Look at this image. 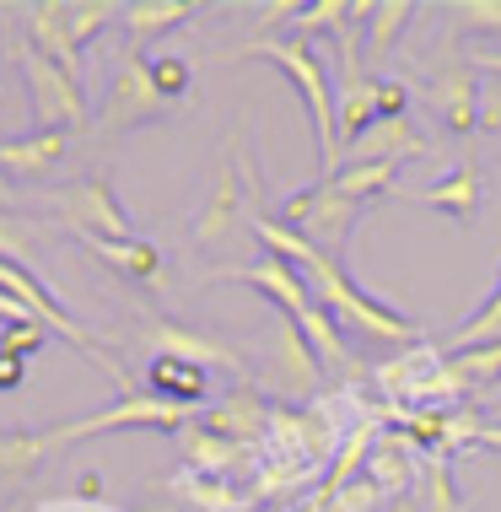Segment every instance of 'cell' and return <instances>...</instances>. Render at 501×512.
<instances>
[{
  "label": "cell",
  "mask_w": 501,
  "mask_h": 512,
  "mask_svg": "<svg viewBox=\"0 0 501 512\" xmlns=\"http://www.w3.org/2000/svg\"><path fill=\"white\" fill-rule=\"evenodd\" d=\"M135 426H162V432H184L189 426V410L167 405V399L135 389L124 394L119 405L97 410V415H81V421H65V426H38V432H6L0 437V475H33L49 453L60 448H76L97 432H135Z\"/></svg>",
  "instance_id": "obj_1"
},
{
  "label": "cell",
  "mask_w": 501,
  "mask_h": 512,
  "mask_svg": "<svg viewBox=\"0 0 501 512\" xmlns=\"http://www.w3.org/2000/svg\"><path fill=\"white\" fill-rule=\"evenodd\" d=\"M238 60H270L275 71H286V81L297 87V98L308 103L313 119V146H318V184H329L340 173V108H334V76L329 60L302 38H248L238 49Z\"/></svg>",
  "instance_id": "obj_2"
},
{
  "label": "cell",
  "mask_w": 501,
  "mask_h": 512,
  "mask_svg": "<svg viewBox=\"0 0 501 512\" xmlns=\"http://www.w3.org/2000/svg\"><path fill=\"white\" fill-rule=\"evenodd\" d=\"M302 281H308V292L318 308H329L334 313V324L340 329H351V335L361 340H378V345H410L415 335H421V324L405 313H394V308H383L378 297H367L361 286L351 281V270L340 265V259H318L313 270H302Z\"/></svg>",
  "instance_id": "obj_3"
},
{
  "label": "cell",
  "mask_w": 501,
  "mask_h": 512,
  "mask_svg": "<svg viewBox=\"0 0 501 512\" xmlns=\"http://www.w3.org/2000/svg\"><path fill=\"white\" fill-rule=\"evenodd\" d=\"M254 211H264V184H259V168L248 162V151H243V135H232V141L221 146L216 189H211V200H205V211L194 216L189 243L211 248V243H221V238H232V227H238V221H248Z\"/></svg>",
  "instance_id": "obj_4"
},
{
  "label": "cell",
  "mask_w": 501,
  "mask_h": 512,
  "mask_svg": "<svg viewBox=\"0 0 501 512\" xmlns=\"http://www.w3.org/2000/svg\"><path fill=\"white\" fill-rule=\"evenodd\" d=\"M11 54H17V71L27 81V103H33L38 130H87L92 114H87V92H81V81L65 76L60 65H54L44 49H33L27 38H17Z\"/></svg>",
  "instance_id": "obj_5"
},
{
  "label": "cell",
  "mask_w": 501,
  "mask_h": 512,
  "mask_svg": "<svg viewBox=\"0 0 501 512\" xmlns=\"http://www.w3.org/2000/svg\"><path fill=\"white\" fill-rule=\"evenodd\" d=\"M361 211H367V205L345 200L334 184H308V189H297V195H286L275 216H281L286 227H297L318 254H329V259H340V265H345V243H351Z\"/></svg>",
  "instance_id": "obj_6"
},
{
  "label": "cell",
  "mask_w": 501,
  "mask_h": 512,
  "mask_svg": "<svg viewBox=\"0 0 501 512\" xmlns=\"http://www.w3.org/2000/svg\"><path fill=\"white\" fill-rule=\"evenodd\" d=\"M54 216L71 227V238H108V243H130V238H141L135 232V221L130 211L119 205L114 195V184H108L103 173H92V178H76V184H65V189H54Z\"/></svg>",
  "instance_id": "obj_7"
},
{
  "label": "cell",
  "mask_w": 501,
  "mask_h": 512,
  "mask_svg": "<svg viewBox=\"0 0 501 512\" xmlns=\"http://www.w3.org/2000/svg\"><path fill=\"white\" fill-rule=\"evenodd\" d=\"M378 81L361 71V27H345L340 33V65H334V108H340V157L345 146H356L372 124L383 119L378 108Z\"/></svg>",
  "instance_id": "obj_8"
},
{
  "label": "cell",
  "mask_w": 501,
  "mask_h": 512,
  "mask_svg": "<svg viewBox=\"0 0 501 512\" xmlns=\"http://www.w3.org/2000/svg\"><path fill=\"white\" fill-rule=\"evenodd\" d=\"M157 114H167V98L157 92V76H151V54L124 49L119 65H114V81H108L97 130H135V124H146Z\"/></svg>",
  "instance_id": "obj_9"
},
{
  "label": "cell",
  "mask_w": 501,
  "mask_h": 512,
  "mask_svg": "<svg viewBox=\"0 0 501 512\" xmlns=\"http://www.w3.org/2000/svg\"><path fill=\"white\" fill-rule=\"evenodd\" d=\"M480 92H485V76L475 71V60H458L426 81V108L448 135H475L480 130Z\"/></svg>",
  "instance_id": "obj_10"
},
{
  "label": "cell",
  "mask_w": 501,
  "mask_h": 512,
  "mask_svg": "<svg viewBox=\"0 0 501 512\" xmlns=\"http://www.w3.org/2000/svg\"><path fill=\"white\" fill-rule=\"evenodd\" d=\"M270 378L275 389L286 399H308L318 394V378H324V362H318V351L308 345L297 318L275 313V340H270Z\"/></svg>",
  "instance_id": "obj_11"
},
{
  "label": "cell",
  "mask_w": 501,
  "mask_h": 512,
  "mask_svg": "<svg viewBox=\"0 0 501 512\" xmlns=\"http://www.w3.org/2000/svg\"><path fill=\"white\" fill-rule=\"evenodd\" d=\"M216 281H243V286H254L259 297H270V308H275V313L297 318V324L318 308L313 292H308V281H302V270H297V265H286V259H275V254H264L259 265L216 270Z\"/></svg>",
  "instance_id": "obj_12"
},
{
  "label": "cell",
  "mask_w": 501,
  "mask_h": 512,
  "mask_svg": "<svg viewBox=\"0 0 501 512\" xmlns=\"http://www.w3.org/2000/svg\"><path fill=\"white\" fill-rule=\"evenodd\" d=\"M146 351L151 356H173V362H189V367H243V351H232L227 340L216 335H200L189 324H173V318H146Z\"/></svg>",
  "instance_id": "obj_13"
},
{
  "label": "cell",
  "mask_w": 501,
  "mask_h": 512,
  "mask_svg": "<svg viewBox=\"0 0 501 512\" xmlns=\"http://www.w3.org/2000/svg\"><path fill=\"white\" fill-rule=\"evenodd\" d=\"M485 168L475 157H464L458 168H448L437 178V184H426V189H415V200L431 205V211H442L448 221H458V227H475V216H480V205H485Z\"/></svg>",
  "instance_id": "obj_14"
},
{
  "label": "cell",
  "mask_w": 501,
  "mask_h": 512,
  "mask_svg": "<svg viewBox=\"0 0 501 512\" xmlns=\"http://www.w3.org/2000/svg\"><path fill=\"white\" fill-rule=\"evenodd\" d=\"M81 248L97 259V265L119 270L130 286H146V292H167V265L162 248L151 238H130V243H108V238H81Z\"/></svg>",
  "instance_id": "obj_15"
},
{
  "label": "cell",
  "mask_w": 501,
  "mask_h": 512,
  "mask_svg": "<svg viewBox=\"0 0 501 512\" xmlns=\"http://www.w3.org/2000/svg\"><path fill=\"white\" fill-rule=\"evenodd\" d=\"M415 157H431L426 135H415L410 119H378L356 146H345L340 168H361V162H415Z\"/></svg>",
  "instance_id": "obj_16"
},
{
  "label": "cell",
  "mask_w": 501,
  "mask_h": 512,
  "mask_svg": "<svg viewBox=\"0 0 501 512\" xmlns=\"http://www.w3.org/2000/svg\"><path fill=\"white\" fill-rule=\"evenodd\" d=\"M22 38L33 49H44L54 65H60L65 76L81 81V49L71 44V22H65V0H33V6H22Z\"/></svg>",
  "instance_id": "obj_17"
},
{
  "label": "cell",
  "mask_w": 501,
  "mask_h": 512,
  "mask_svg": "<svg viewBox=\"0 0 501 512\" xmlns=\"http://www.w3.org/2000/svg\"><path fill=\"white\" fill-rule=\"evenodd\" d=\"M65 157V130H33V135H11L0 141V178L17 184V178H44L60 168Z\"/></svg>",
  "instance_id": "obj_18"
},
{
  "label": "cell",
  "mask_w": 501,
  "mask_h": 512,
  "mask_svg": "<svg viewBox=\"0 0 501 512\" xmlns=\"http://www.w3.org/2000/svg\"><path fill=\"white\" fill-rule=\"evenodd\" d=\"M270 421H275V415L264 410V394H259V389H248V383H243V389H232L216 410H205V415H200V426H211L216 437L238 442V448L270 432Z\"/></svg>",
  "instance_id": "obj_19"
},
{
  "label": "cell",
  "mask_w": 501,
  "mask_h": 512,
  "mask_svg": "<svg viewBox=\"0 0 501 512\" xmlns=\"http://www.w3.org/2000/svg\"><path fill=\"white\" fill-rule=\"evenodd\" d=\"M194 17H200V6H189V0H130L124 6V33H130V49H146Z\"/></svg>",
  "instance_id": "obj_20"
},
{
  "label": "cell",
  "mask_w": 501,
  "mask_h": 512,
  "mask_svg": "<svg viewBox=\"0 0 501 512\" xmlns=\"http://www.w3.org/2000/svg\"><path fill=\"white\" fill-rule=\"evenodd\" d=\"M146 383H151V394H157V399L189 410V405H200V399H205V389H211V372L189 367V362H173V356H151Z\"/></svg>",
  "instance_id": "obj_21"
},
{
  "label": "cell",
  "mask_w": 501,
  "mask_h": 512,
  "mask_svg": "<svg viewBox=\"0 0 501 512\" xmlns=\"http://www.w3.org/2000/svg\"><path fill=\"white\" fill-rule=\"evenodd\" d=\"M367 480L378 486L383 496H410V480H415V459H410V442H399V437H388L372 448V459H367Z\"/></svg>",
  "instance_id": "obj_22"
},
{
  "label": "cell",
  "mask_w": 501,
  "mask_h": 512,
  "mask_svg": "<svg viewBox=\"0 0 501 512\" xmlns=\"http://www.w3.org/2000/svg\"><path fill=\"white\" fill-rule=\"evenodd\" d=\"M178 437H184V453H189L194 475H232V464H238V442L216 437L211 426H200V421H189Z\"/></svg>",
  "instance_id": "obj_23"
},
{
  "label": "cell",
  "mask_w": 501,
  "mask_h": 512,
  "mask_svg": "<svg viewBox=\"0 0 501 512\" xmlns=\"http://www.w3.org/2000/svg\"><path fill=\"white\" fill-rule=\"evenodd\" d=\"M399 173H405V162H361V168H340V173L329 178V184L340 189L345 200H361V205H372L378 195H394Z\"/></svg>",
  "instance_id": "obj_24"
},
{
  "label": "cell",
  "mask_w": 501,
  "mask_h": 512,
  "mask_svg": "<svg viewBox=\"0 0 501 512\" xmlns=\"http://www.w3.org/2000/svg\"><path fill=\"white\" fill-rule=\"evenodd\" d=\"M475 345H501V270L491 281V297L458 324V335L448 340V351H475Z\"/></svg>",
  "instance_id": "obj_25"
},
{
  "label": "cell",
  "mask_w": 501,
  "mask_h": 512,
  "mask_svg": "<svg viewBox=\"0 0 501 512\" xmlns=\"http://www.w3.org/2000/svg\"><path fill=\"white\" fill-rule=\"evenodd\" d=\"M410 17H415V0H378V6H372V22H367V54L372 60H383V54L394 49V38L405 33Z\"/></svg>",
  "instance_id": "obj_26"
},
{
  "label": "cell",
  "mask_w": 501,
  "mask_h": 512,
  "mask_svg": "<svg viewBox=\"0 0 501 512\" xmlns=\"http://www.w3.org/2000/svg\"><path fill=\"white\" fill-rule=\"evenodd\" d=\"M124 17V6H114V0H65V22H71V44L87 49L92 38H103V27Z\"/></svg>",
  "instance_id": "obj_27"
},
{
  "label": "cell",
  "mask_w": 501,
  "mask_h": 512,
  "mask_svg": "<svg viewBox=\"0 0 501 512\" xmlns=\"http://www.w3.org/2000/svg\"><path fill=\"white\" fill-rule=\"evenodd\" d=\"M448 367L458 383H496L501 378V345H475V351H453Z\"/></svg>",
  "instance_id": "obj_28"
},
{
  "label": "cell",
  "mask_w": 501,
  "mask_h": 512,
  "mask_svg": "<svg viewBox=\"0 0 501 512\" xmlns=\"http://www.w3.org/2000/svg\"><path fill=\"white\" fill-rule=\"evenodd\" d=\"M448 17L458 22V33H485V38H496V33H501V0H453Z\"/></svg>",
  "instance_id": "obj_29"
},
{
  "label": "cell",
  "mask_w": 501,
  "mask_h": 512,
  "mask_svg": "<svg viewBox=\"0 0 501 512\" xmlns=\"http://www.w3.org/2000/svg\"><path fill=\"white\" fill-rule=\"evenodd\" d=\"M421 480H426V491H431L426 512H464V502H458V491H453V469H448V459H442V448L426 459Z\"/></svg>",
  "instance_id": "obj_30"
},
{
  "label": "cell",
  "mask_w": 501,
  "mask_h": 512,
  "mask_svg": "<svg viewBox=\"0 0 501 512\" xmlns=\"http://www.w3.org/2000/svg\"><path fill=\"white\" fill-rule=\"evenodd\" d=\"M0 265L33 270V227H27V221H17L11 211H0Z\"/></svg>",
  "instance_id": "obj_31"
},
{
  "label": "cell",
  "mask_w": 501,
  "mask_h": 512,
  "mask_svg": "<svg viewBox=\"0 0 501 512\" xmlns=\"http://www.w3.org/2000/svg\"><path fill=\"white\" fill-rule=\"evenodd\" d=\"M44 340H49V324H44V318H27V324L0 329V356H17V362H27L33 351H44Z\"/></svg>",
  "instance_id": "obj_32"
},
{
  "label": "cell",
  "mask_w": 501,
  "mask_h": 512,
  "mask_svg": "<svg viewBox=\"0 0 501 512\" xmlns=\"http://www.w3.org/2000/svg\"><path fill=\"white\" fill-rule=\"evenodd\" d=\"M151 76H157V92H162L167 103H178V98L194 87L189 60H178V54H157V60H151Z\"/></svg>",
  "instance_id": "obj_33"
},
{
  "label": "cell",
  "mask_w": 501,
  "mask_h": 512,
  "mask_svg": "<svg viewBox=\"0 0 501 512\" xmlns=\"http://www.w3.org/2000/svg\"><path fill=\"white\" fill-rule=\"evenodd\" d=\"M378 486H372V480L367 475H361V480H351V486H345L340 496H329V507L324 512H372V507H378Z\"/></svg>",
  "instance_id": "obj_34"
},
{
  "label": "cell",
  "mask_w": 501,
  "mask_h": 512,
  "mask_svg": "<svg viewBox=\"0 0 501 512\" xmlns=\"http://www.w3.org/2000/svg\"><path fill=\"white\" fill-rule=\"evenodd\" d=\"M378 108H383V119H405L410 87H405L399 76H383V81H378Z\"/></svg>",
  "instance_id": "obj_35"
},
{
  "label": "cell",
  "mask_w": 501,
  "mask_h": 512,
  "mask_svg": "<svg viewBox=\"0 0 501 512\" xmlns=\"http://www.w3.org/2000/svg\"><path fill=\"white\" fill-rule=\"evenodd\" d=\"M480 130L501 141V81L485 76V92H480Z\"/></svg>",
  "instance_id": "obj_36"
},
{
  "label": "cell",
  "mask_w": 501,
  "mask_h": 512,
  "mask_svg": "<svg viewBox=\"0 0 501 512\" xmlns=\"http://www.w3.org/2000/svg\"><path fill=\"white\" fill-rule=\"evenodd\" d=\"M22 378H27V362H17V356H0V394L22 389Z\"/></svg>",
  "instance_id": "obj_37"
},
{
  "label": "cell",
  "mask_w": 501,
  "mask_h": 512,
  "mask_svg": "<svg viewBox=\"0 0 501 512\" xmlns=\"http://www.w3.org/2000/svg\"><path fill=\"white\" fill-rule=\"evenodd\" d=\"M469 60H475V71H480V76L501 81V49H475V54H469Z\"/></svg>",
  "instance_id": "obj_38"
},
{
  "label": "cell",
  "mask_w": 501,
  "mask_h": 512,
  "mask_svg": "<svg viewBox=\"0 0 501 512\" xmlns=\"http://www.w3.org/2000/svg\"><path fill=\"white\" fill-rule=\"evenodd\" d=\"M388 512H426V507L415 502V496H399V502H388Z\"/></svg>",
  "instance_id": "obj_39"
},
{
  "label": "cell",
  "mask_w": 501,
  "mask_h": 512,
  "mask_svg": "<svg viewBox=\"0 0 501 512\" xmlns=\"http://www.w3.org/2000/svg\"><path fill=\"white\" fill-rule=\"evenodd\" d=\"M11 195H17V189H11L6 178H0V211H6V200H11Z\"/></svg>",
  "instance_id": "obj_40"
},
{
  "label": "cell",
  "mask_w": 501,
  "mask_h": 512,
  "mask_svg": "<svg viewBox=\"0 0 501 512\" xmlns=\"http://www.w3.org/2000/svg\"><path fill=\"white\" fill-rule=\"evenodd\" d=\"M302 512H318V507H313V502H308V507H302Z\"/></svg>",
  "instance_id": "obj_41"
},
{
  "label": "cell",
  "mask_w": 501,
  "mask_h": 512,
  "mask_svg": "<svg viewBox=\"0 0 501 512\" xmlns=\"http://www.w3.org/2000/svg\"><path fill=\"white\" fill-rule=\"evenodd\" d=\"M0 54H6V44H0Z\"/></svg>",
  "instance_id": "obj_42"
},
{
  "label": "cell",
  "mask_w": 501,
  "mask_h": 512,
  "mask_svg": "<svg viewBox=\"0 0 501 512\" xmlns=\"http://www.w3.org/2000/svg\"><path fill=\"white\" fill-rule=\"evenodd\" d=\"M496 410H501V405H496Z\"/></svg>",
  "instance_id": "obj_43"
}]
</instances>
